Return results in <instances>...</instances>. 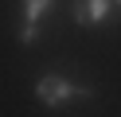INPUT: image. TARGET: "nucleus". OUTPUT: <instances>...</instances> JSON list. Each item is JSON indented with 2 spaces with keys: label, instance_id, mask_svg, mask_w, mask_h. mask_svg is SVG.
<instances>
[{
  "label": "nucleus",
  "instance_id": "nucleus-1",
  "mask_svg": "<svg viewBox=\"0 0 121 117\" xmlns=\"http://www.w3.org/2000/svg\"><path fill=\"white\" fill-rule=\"evenodd\" d=\"M35 94H39V101H43V105L59 109V105H66V101H74V98H86L90 90H82V86H74L70 78H63V74H47V78H39V86H35Z\"/></svg>",
  "mask_w": 121,
  "mask_h": 117
},
{
  "label": "nucleus",
  "instance_id": "nucleus-2",
  "mask_svg": "<svg viewBox=\"0 0 121 117\" xmlns=\"http://www.w3.org/2000/svg\"><path fill=\"white\" fill-rule=\"evenodd\" d=\"M51 8V0H24V27H20V43H35L39 39V20Z\"/></svg>",
  "mask_w": 121,
  "mask_h": 117
},
{
  "label": "nucleus",
  "instance_id": "nucleus-3",
  "mask_svg": "<svg viewBox=\"0 0 121 117\" xmlns=\"http://www.w3.org/2000/svg\"><path fill=\"white\" fill-rule=\"evenodd\" d=\"M109 8H113V0H78L74 4V20L82 27H90V23H102L109 16Z\"/></svg>",
  "mask_w": 121,
  "mask_h": 117
},
{
  "label": "nucleus",
  "instance_id": "nucleus-4",
  "mask_svg": "<svg viewBox=\"0 0 121 117\" xmlns=\"http://www.w3.org/2000/svg\"><path fill=\"white\" fill-rule=\"evenodd\" d=\"M113 4H121V0H113Z\"/></svg>",
  "mask_w": 121,
  "mask_h": 117
}]
</instances>
